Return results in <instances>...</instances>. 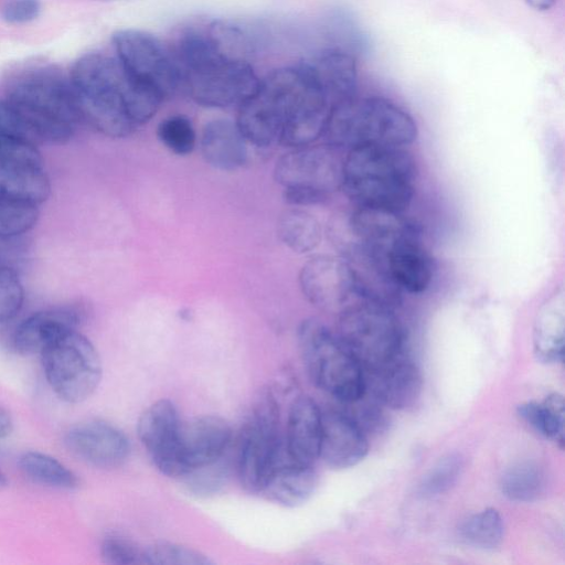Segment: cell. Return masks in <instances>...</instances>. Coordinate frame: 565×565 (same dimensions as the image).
<instances>
[{
    "mask_svg": "<svg viewBox=\"0 0 565 565\" xmlns=\"http://www.w3.org/2000/svg\"><path fill=\"white\" fill-rule=\"evenodd\" d=\"M174 54L182 71V89L200 106H239L259 87L260 78L249 62L226 56L207 32H185Z\"/></svg>",
    "mask_w": 565,
    "mask_h": 565,
    "instance_id": "1",
    "label": "cell"
},
{
    "mask_svg": "<svg viewBox=\"0 0 565 565\" xmlns=\"http://www.w3.org/2000/svg\"><path fill=\"white\" fill-rule=\"evenodd\" d=\"M415 177L414 159L403 148L367 146L349 150L340 185L360 207L402 212L412 202Z\"/></svg>",
    "mask_w": 565,
    "mask_h": 565,
    "instance_id": "2",
    "label": "cell"
},
{
    "mask_svg": "<svg viewBox=\"0 0 565 565\" xmlns=\"http://www.w3.org/2000/svg\"><path fill=\"white\" fill-rule=\"evenodd\" d=\"M413 117L382 97L356 96L333 104L322 137L330 146L355 149L367 146L398 147L416 139Z\"/></svg>",
    "mask_w": 565,
    "mask_h": 565,
    "instance_id": "3",
    "label": "cell"
},
{
    "mask_svg": "<svg viewBox=\"0 0 565 565\" xmlns=\"http://www.w3.org/2000/svg\"><path fill=\"white\" fill-rule=\"evenodd\" d=\"M117 58L103 56L87 63L71 87L79 121L111 138H124L138 127L129 107L138 85Z\"/></svg>",
    "mask_w": 565,
    "mask_h": 565,
    "instance_id": "4",
    "label": "cell"
},
{
    "mask_svg": "<svg viewBox=\"0 0 565 565\" xmlns=\"http://www.w3.org/2000/svg\"><path fill=\"white\" fill-rule=\"evenodd\" d=\"M260 84L279 109L280 143L297 148L322 137L331 104L309 62L277 68L260 79Z\"/></svg>",
    "mask_w": 565,
    "mask_h": 565,
    "instance_id": "5",
    "label": "cell"
},
{
    "mask_svg": "<svg viewBox=\"0 0 565 565\" xmlns=\"http://www.w3.org/2000/svg\"><path fill=\"white\" fill-rule=\"evenodd\" d=\"M301 356L312 382L345 404L365 393L364 371L335 332L316 319L298 328Z\"/></svg>",
    "mask_w": 565,
    "mask_h": 565,
    "instance_id": "6",
    "label": "cell"
},
{
    "mask_svg": "<svg viewBox=\"0 0 565 565\" xmlns=\"http://www.w3.org/2000/svg\"><path fill=\"white\" fill-rule=\"evenodd\" d=\"M8 100L19 110L39 143L70 140L79 118L71 84L50 76L21 81Z\"/></svg>",
    "mask_w": 565,
    "mask_h": 565,
    "instance_id": "7",
    "label": "cell"
},
{
    "mask_svg": "<svg viewBox=\"0 0 565 565\" xmlns=\"http://www.w3.org/2000/svg\"><path fill=\"white\" fill-rule=\"evenodd\" d=\"M335 333L363 371L380 367L403 352L404 333L393 309L371 302L340 311Z\"/></svg>",
    "mask_w": 565,
    "mask_h": 565,
    "instance_id": "8",
    "label": "cell"
},
{
    "mask_svg": "<svg viewBox=\"0 0 565 565\" xmlns=\"http://www.w3.org/2000/svg\"><path fill=\"white\" fill-rule=\"evenodd\" d=\"M40 355L45 377L61 399L81 403L97 388L103 372L99 354L77 330L53 340Z\"/></svg>",
    "mask_w": 565,
    "mask_h": 565,
    "instance_id": "9",
    "label": "cell"
},
{
    "mask_svg": "<svg viewBox=\"0 0 565 565\" xmlns=\"http://www.w3.org/2000/svg\"><path fill=\"white\" fill-rule=\"evenodd\" d=\"M284 449L279 406L271 390L263 388L239 438L237 475L242 487L258 493Z\"/></svg>",
    "mask_w": 565,
    "mask_h": 565,
    "instance_id": "10",
    "label": "cell"
},
{
    "mask_svg": "<svg viewBox=\"0 0 565 565\" xmlns=\"http://www.w3.org/2000/svg\"><path fill=\"white\" fill-rule=\"evenodd\" d=\"M116 58L129 77L164 99L182 89V71L172 52L156 35L137 29L113 35Z\"/></svg>",
    "mask_w": 565,
    "mask_h": 565,
    "instance_id": "11",
    "label": "cell"
},
{
    "mask_svg": "<svg viewBox=\"0 0 565 565\" xmlns=\"http://www.w3.org/2000/svg\"><path fill=\"white\" fill-rule=\"evenodd\" d=\"M51 191L38 146L0 135V198L44 202Z\"/></svg>",
    "mask_w": 565,
    "mask_h": 565,
    "instance_id": "12",
    "label": "cell"
},
{
    "mask_svg": "<svg viewBox=\"0 0 565 565\" xmlns=\"http://www.w3.org/2000/svg\"><path fill=\"white\" fill-rule=\"evenodd\" d=\"M181 420L175 405L159 399L140 415L137 434L156 468L163 475L181 478L183 469L178 458V435Z\"/></svg>",
    "mask_w": 565,
    "mask_h": 565,
    "instance_id": "13",
    "label": "cell"
},
{
    "mask_svg": "<svg viewBox=\"0 0 565 565\" xmlns=\"http://www.w3.org/2000/svg\"><path fill=\"white\" fill-rule=\"evenodd\" d=\"M274 178L282 188H307L331 193L341 183V166L326 147L291 148L277 159Z\"/></svg>",
    "mask_w": 565,
    "mask_h": 565,
    "instance_id": "14",
    "label": "cell"
},
{
    "mask_svg": "<svg viewBox=\"0 0 565 565\" xmlns=\"http://www.w3.org/2000/svg\"><path fill=\"white\" fill-rule=\"evenodd\" d=\"M298 282L303 297L320 310L342 311L353 292L349 266L343 257L318 255L303 264Z\"/></svg>",
    "mask_w": 565,
    "mask_h": 565,
    "instance_id": "15",
    "label": "cell"
},
{
    "mask_svg": "<svg viewBox=\"0 0 565 565\" xmlns=\"http://www.w3.org/2000/svg\"><path fill=\"white\" fill-rule=\"evenodd\" d=\"M64 444L82 461L103 469L120 467L130 454L126 435L103 420H89L73 426L65 434Z\"/></svg>",
    "mask_w": 565,
    "mask_h": 565,
    "instance_id": "16",
    "label": "cell"
},
{
    "mask_svg": "<svg viewBox=\"0 0 565 565\" xmlns=\"http://www.w3.org/2000/svg\"><path fill=\"white\" fill-rule=\"evenodd\" d=\"M231 438L232 429L222 417L203 415L181 422L178 435V458L183 476L195 468L222 459Z\"/></svg>",
    "mask_w": 565,
    "mask_h": 565,
    "instance_id": "17",
    "label": "cell"
},
{
    "mask_svg": "<svg viewBox=\"0 0 565 565\" xmlns=\"http://www.w3.org/2000/svg\"><path fill=\"white\" fill-rule=\"evenodd\" d=\"M349 266L353 292L364 301L394 309L401 302L402 290L391 276L386 258L360 244L343 257Z\"/></svg>",
    "mask_w": 565,
    "mask_h": 565,
    "instance_id": "18",
    "label": "cell"
},
{
    "mask_svg": "<svg viewBox=\"0 0 565 565\" xmlns=\"http://www.w3.org/2000/svg\"><path fill=\"white\" fill-rule=\"evenodd\" d=\"M364 382L365 393L391 409L412 407L423 388L420 370L402 354L380 367L364 371Z\"/></svg>",
    "mask_w": 565,
    "mask_h": 565,
    "instance_id": "19",
    "label": "cell"
},
{
    "mask_svg": "<svg viewBox=\"0 0 565 565\" xmlns=\"http://www.w3.org/2000/svg\"><path fill=\"white\" fill-rule=\"evenodd\" d=\"M369 451L366 434L343 411L322 412L319 458L332 469L358 465Z\"/></svg>",
    "mask_w": 565,
    "mask_h": 565,
    "instance_id": "20",
    "label": "cell"
},
{
    "mask_svg": "<svg viewBox=\"0 0 565 565\" xmlns=\"http://www.w3.org/2000/svg\"><path fill=\"white\" fill-rule=\"evenodd\" d=\"M85 317L86 310L81 305H67L39 311L18 327L13 337V345L20 354H40L49 343L60 335L77 330Z\"/></svg>",
    "mask_w": 565,
    "mask_h": 565,
    "instance_id": "21",
    "label": "cell"
},
{
    "mask_svg": "<svg viewBox=\"0 0 565 565\" xmlns=\"http://www.w3.org/2000/svg\"><path fill=\"white\" fill-rule=\"evenodd\" d=\"M350 225L360 244L384 257L395 245L418 236L401 212L384 209L359 206L351 216Z\"/></svg>",
    "mask_w": 565,
    "mask_h": 565,
    "instance_id": "22",
    "label": "cell"
},
{
    "mask_svg": "<svg viewBox=\"0 0 565 565\" xmlns=\"http://www.w3.org/2000/svg\"><path fill=\"white\" fill-rule=\"evenodd\" d=\"M317 486L313 465L290 459L284 448L258 493L277 505L295 508L308 501Z\"/></svg>",
    "mask_w": 565,
    "mask_h": 565,
    "instance_id": "23",
    "label": "cell"
},
{
    "mask_svg": "<svg viewBox=\"0 0 565 565\" xmlns=\"http://www.w3.org/2000/svg\"><path fill=\"white\" fill-rule=\"evenodd\" d=\"M322 412L309 396L291 403L284 440L287 456L300 463L313 465L319 458Z\"/></svg>",
    "mask_w": 565,
    "mask_h": 565,
    "instance_id": "24",
    "label": "cell"
},
{
    "mask_svg": "<svg viewBox=\"0 0 565 565\" xmlns=\"http://www.w3.org/2000/svg\"><path fill=\"white\" fill-rule=\"evenodd\" d=\"M247 140L236 121L217 118L203 127L200 148L205 162L220 171H235L247 161Z\"/></svg>",
    "mask_w": 565,
    "mask_h": 565,
    "instance_id": "25",
    "label": "cell"
},
{
    "mask_svg": "<svg viewBox=\"0 0 565 565\" xmlns=\"http://www.w3.org/2000/svg\"><path fill=\"white\" fill-rule=\"evenodd\" d=\"M236 124L248 143L264 148L279 142L280 113L260 84L256 93L238 106Z\"/></svg>",
    "mask_w": 565,
    "mask_h": 565,
    "instance_id": "26",
    "label": "cell"
},
{
    "mask_svg": "<svg viewBox=\"0 0 565 565\" xmlns=\"http://www.w3.org/2000/svg\"><path fill=\"white\" fill-rule=\"evenodd\" d=\"M331 106L355 96L358 66L355 57L342 49H328L309 62Z\"/></svg>",
    "mask_w": 565,
    "mask_h": 565,
    "instance_id": "27",
    "label": "cell"
},
{
    "mask_svg": "<svg viewBox=\"0 0 565 565\" xmlns=\"http://www.w3.org/2000/svg\"><path fill=\"white\" fill-rule=\"evenodd\" d=\"M385 258L391 276L402 291L419 294L430 285L433 263L418 236L395 245Z\"/></svg>",
    "mask_w": 565,
    "mask_h": 565,
    "instance_id": "28",
    "label": "cell"
},
{
    "mask_svg": "<svg viewBox=\"0 0 565 565\" xmlns=\"http://www.w3.org/2000/svg\"><path fill=\"white\" fill-rule=\"evenodd\" d=\"M564 300L553 296L541 310L534 328V350L545 363L563 361L564 353Z\"/></svg>",
    "mask_w": 565,
    "mask_h": 565,
    "instance_id": "29",
    "label": "cell"
},
{
    "mask_svg": "<svg viewBox=\"0 0 565 565\" xmlns=\"http://www.w3.org/2000/svg\"><path fill=\"white\" fill-rule=\"evenodd\" d=\"M518 415L536 433L564 447V398L558 393L546 396L541 402H525L518 406Z\"/></svg>",
    "mask_w": 565,
    "mask_h": 565,
    "instance_id": "30",
    "label": "cell"
},
{
    "mask_svg": "<svg viewBox=\"0 0 565 565\" xmlns=\"http://www.w3.org/2000/svg\"><path fill=\"white\" fill-rule=\"evenodd\" d=\"M321 234L318 220L299 207L285 211L277 223L279 239L296 254L313 250L321 242Z\"/></svg>",
    "mask_w": 565,
    "mask_h": 565,
    "instance_id": "31",
    "label": "cell"
},
{
    "mask_svg": "<svg viewBox=\"0 0 565 565\" xmlns=\"http://www.w3.org/2000/svg\"><path fill=\"white\" fill-rule=\"evenodd\" d=\"M19 468L30 480L58 489L78 487L77 476L57 459L39 451H28L19 459Z\"/></svg>",
    "mask_w": 565,
    "mask_h": 565,
    "instance_id": "32",
    "label": "cell"
},
{
    "mask_svg": "<svg viewBox=\"0 0 565 565\" xmlns=\"http://www.w3.org/2000/svg\"><path fill=\"white\" fill-rule=\"evenodd\" d=\"M546 475L535 462L524 461L509 468L501 478L503 494L516 502L537 500L545 491Z\"/></svg>",
    "mask_w": 565,
    "mask_h": 565,
    "instance_id": "33",
    "label": "cell"
},
{
    "mask_svg": "<svg viewBox=\"0 0 565 565\" xmlns=\"http://www.w3.org/2000/svg\"><path fill=\"white\" fill-rule=\"evenodd\" d=\"M207 33L226 56L247 61L257 47L256 33L249 25L235 20L218 19L211 23Z\"/></svg>",
    "mask_w": 565,
    "mask_h": 565,
    "instance_id": "34",
    "label": "cell"
},
{
    "mask_svg": "<svg viewBox=\"0 0 565 565\" xmlns=\"http://www.w3.org/2000/svg\"><path fill=\"white\" fill-rule=\"evenodd\" d=\"M459 535L475 548L493 550L503 541L504 523L495 509L488 508L468 516L459 526Z\"/></svg>",
    "mask_w": 565,
    "mask_h": 565,
    "instance_id": "35",
    "label": "cell"
},
{
    "mask_svg": "<svg viewBox=\"0 0 565 565\" xmlns=\"http://www.w3.org/2000/svg\"><path fill=\"white\" fill-rule=\"evenodd\" d=\"M159 141L172 153L188 156L196 146V132L189 117L171 115L162 119L157 127Z\"/></svg>",
    "mask_w": 565,
    "mask_h": 565,
    "instance_id": "36",
    "label": "cell"
},
{
    "mask_svg": "<svg viewBox=\"0 0 565 565\" xmlns=\"http://www.w3.org/2000/svg\"><path fill=\"white\" fill-rule=\"evenodd\" d=\"M38 204L11 198H0V236L15 237L31 230L39 216Z\"/></svg>",
    "mask_w": 565,
    "mask_h": 565,
    "instance_id": "37",
    "label": "cell"
},
{
    "mask_svg": "<svg viewBox=\"0 0 565 565\" xmlns=\"http://www.w3.org/2000/svg\"><path fill=\"white\" fill-rule=\"evenodd\" d=\"M212 563L202 552L182 544L157 542L142 547V564L147 565H209Z\"/></svg>",
    "mask_w": 565,
    "mask_h": 565,
    "instance_id": "38",
    "label": "cell"
},
{
    "mask_svg": "<svg viewBox=\"0 0 565 565\" xmlns=\"http://www.w3.org/2000/svg\"><path fill=\"white\" fill-rule=\"evenodd\" d=\"M181 479L189 493L198 498H210L217 494L226 484L227 468L220 459L189 471Z\"/></svg>",
    "mask_w": 565,
    "mask_h": 565,
    "instance_id": "39",
    "label": "cell"
},
{
    "mask_svg": "<svg viewBox=\"0 0 565 565\" xmlns=\"http://www.w3.org/2000/svg\"><path fill=\"white\" fill-rule=\"evenodd\" d=\"M463 467L457 454L443 457L423 478L419 486L424 495H438L449 490L457 481Z\"/></svg>",
    "mask_w": 565,
    "mask_h": 565,
    "instance_id": "40",
    "label": "cell"
},
{
    "mask_svg": "<svg viewBox=\"0 0 565 565\" xmlns=\"http://www.w3.org/2000/svg\"><path fill=\"white\" fill-rule=\"evenodd\" d=\"M351 409L347 413L358 426L365 433H379L387 425L384 406L376 399L364 393L360 398L345 403Z\"/></svg>",
    "mask_w": 565,
    "mask_h": 565,
    "instance_id": "41",
    "label": "cell"
},
{
    "mask_svg": "<svg viewBox=\"0 0 565 565\" xmlns=\"http://www.w3.org/2000/svg\"><path fill=\"white\" fill-rule=\"evenodd\" d=\"M100 556L113 565L142 564V547L122 535L110 534L102 541Z\"/></svg>",
    "mask_w": 565,
    "mask_h": 565,
    "instance_id": "42",
    "label": "cell"
},
{
    "mask_svg": "<svg viewBox=\"0 0 565 565\" xmlns=\"http://www.w3.org/2000/svg\"><path fill=\"white\" fill-rule=\"evenodd\" d=\"M24 292L15 268L0 269V323L12 319L21 309Z\"/></svg>",
    "mask_w": 565,
    "mask_h": 565,
    "instance_id": "43",
    "label": "cell"
},
{
    "mask_svg": "<svg viewBox=\"0 0 565 565\" xmlns=\"http://www.w3.org/2000/svg\"><path fill=\"white\" fill-rule=\"evenodd\" d=\"M40 12L38 0H12L3 7L1 17L9 24H23L36 19Z\"/></svg>",
    "mask_w": 565,
    "mask_h": 565,
    "instance_id": "44",
    "label": "cell"
},
{
    "mask_svg": "<svg viewBox=\"0 0 565 565\" xmlns=\"http://www.w3.org/2000/svg\"><path fill=\"white\" fill-rule=\"evenodd\" d=\"M282 198L287 204L299 207L323 203L329 194L307 188H284Z\"/></svg>",
    "mask_w": 565,
    "mask_h": 565,
    "instance_id": "45",
    "label": "cell"
},
{
    "mask_svg": "<svg viewBox=\"0 0 565 565\" xmlns=\"http://www.w3.org/2000/svg\"><path fill=\"white\" fill-rule=\"evenodd\" d=\"M15 237L0 236V269L15 268V264L21 254V248L17 244Z\"/></svg>",
    "mask_w": 565,
    "mask_h": 565,
    "instance_id": "46",
    "label": "cell"
},
{
    "mask_svg": "<svg viewBox=\"0 0 565 565\" xmlns=\"http://www.w3.org/2000/svg\"><path fill=\"white\" fill-rule=\"evenodd\" d=\"M13 429V420L9 411L0 406V439L6 438Z\"/></svg>",
    "mask_w": 565,
    "mask_h": 565,
    "instance_id": "47",
    "label": "cell"
},
{
    "mask_svg": "<svg viewBox=\"0 0 565 565\" xmlns=\"http://www.w3.org/2000/svg\"><path fill=\"white\" fill-rule=\"evenodd\" d=\"M536 11H547L554 7L557 0H522Z\"/></svg>",
    "mask_w": 565,
    "mask_h": 565,
    "instance_id": "48",
    "label": "cell"
},
{
    "mask_svg": "<svg viewBox=\"0 0 565 565\" xmlns=\"http://www.w3.org/2000/svg\"><path fill=\"white\" fill-rule=\"evenodd\" d=\"M8 483L7 477L3 471L0 469V487L6 486Z\"/></svg>",
    "mask_w": 565,
    "mask_h": 565,
    "instance_id": "49",
    "label": "cell"
},
{
    "mask_svg": "<svg viewBox=\"0 0 565 565\" xmlns=\"http://www.w3.org/2000/svg\"><path fill=\"white\" fill-rule=\"evenodd\" d=\"M95 1L110 2V1H119V0H95Z\"/></svg>",
    "mask_w": 565,
    "mask_h": 565,
    "instance_id": "50",
    "label": "cell"
}]
</instances>
